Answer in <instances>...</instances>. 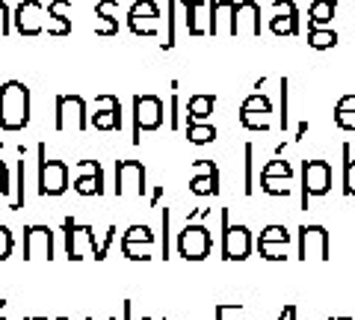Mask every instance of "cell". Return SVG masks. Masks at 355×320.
<instances>
[{"label": "cell", "instance_id": "52", "mask_svg": "<svg viewBox=\"0 0 355 320\" xmlns=\"http://www.w3.org/2000/svg\"><path fill=\"white\" fill-rule=\"evenodd\" d=\"M24 320H48V317H24Z\"/></svg>", "mask_w": 355, "mask_h": 320}, {"label": "cell", "instance_id": "30", "mask_svg": "<svg viewBox=\"0 0 355 320\" xmlns=\"http://www.w3.org/2000/svg\"><path fill=\"white\" fill-rule=\"evenodd\" d=\"M279 95H282V113H279V128L287 130V125H291V81L287 77H282L279 81Z\"/></svg>", "mask_w": 355, "mask_h": 320}, {"label": "cell", "instance_id": "2", "mask_svg": "<svg viewBox=\"0 0 355 320\" xmlns=\"http://www.w3.org/2000/svg\"><path fill=\"white\" fill-rule=\"evenodd\" d=\"M210 246H214V237L202 223H187L178 231V255L184 261H205L210 255Z\"/></svg>", "mask_w": 355, "mask_h": 320}, {"label": "cell", "instance_id": "35", "mask_svg": "<svg viewBox=\"0 0 355 320\" xmlns=\"http://www.w3.org/2000/svg\"><path fill=\"white\" fill-rule=\"evenodd\" d=\"M258 240L261 244H291V231L284 226H266Z\"/></svg>", "mask_w": 355, "mask_h": 320}, {"label": "cell", "instance_id": "42", "mask_svg": "<svg viewBox=\"0 0 355 320\" xmlns=\"http://www.w3.org/2000/svg\"><path fill=\"white\" fill-rule=\"evenodd\" d=\"M175 12H178V3L172 0V3H169V24H166V27H169V33H166L163 48H172L175 45Z\"/></svg>", "mask_w": 355, "mask_h": 320}, {"label": "cell", "instance_id": "44", "mask_svg": "<svg viewBox=\"0 0 355 320\" xmlns=\"http://www.w3.org/2000/svg\"><path fill=\"white\" fill-rule=\"evenodd\" d=\"M335 125L340 130H355V113H335Z\"/></svg>", "mask_w": 355, "mask_h": 320}, {"label": "cell", "instance_id": "10", "mask_svg": "<svg viewBox=\"0 0 355 320\" xmlns=\"http://www.w3.org/2000/svg\"><path fill=\"white\" fill-rule=\"evenodd\" d=\"M24 258L27 261H51L53 258L51 226H27L24 228Z\"/></svg>", "mask_w": 355, "mask_h": 320}, {"label": "cell", "instance_id": "9", "mask_svg": "<svg viewBox=\"0 0 355 320\" xmlns=\"http://www.w3.org/2000/svg\"><path fill=\"white\" fill-rule=\"evenodd\" d=\"M53 119H57V130H62V134H65V130H74V134H80V130H86V125H89L86 101H83L80 95H60Z\"/></svg>", "mask_w": 355, "mask_h": 320}, {"label": "cell", "instance_id": "15", "mask_svg": "<svg viewBox=\"0 0 355 320\" xmlns=\"http://www.w3.org/2000/svg\"><path fill=\"white\" fill-rule=\"evenodd\" d=\"M95 130H119L121 128V104L116 95H98L95 98V113L89 119Z\"/></svg>", "mask_w": 355, "mask_h": 320}, {"label": "cell", "instance_id": "3", "mask_svg": "<svg viewBox=\"0 0 355 320\" xmlns=\"http://www.w3.org/2000/svg\"><path fill=\"white\" fill-rule=\"evenodd\" d=\"M69 190V167L62 160H51L44 142L39 146V196H62Z\"/></svg>", "mask_w": 355, "mask_h": 320}, {"label": "cell", "instance_id": "16", "mask_svg": "<svg viewBox=\"0 0 355 320\" xmlns=\"http://www.w3.org/2000/svg\"><path fill=\"white\" fill-rule=\"evenodd\" d=\"M270 30L275 36H296L299 33V9H296L293 0H275L272 3Z\"/></svg>", "mask_w": 355, "mask_h": 320}, {"label": "cell", "instance_id": "13", "mask_svg": "<svg viewBox=\"0 0 355 320\" xmlns=\"http://www.w3.org/2000/svg\"><path fill=\"white\" fill-rule=\"evenodd\" d=\"M77 178H74V193L80 196H104V169L98 160H77Z\"/></svg>", "mask_w": 355, "mask_h": 320}, {"label": "cell", "instance_id": "37", "mask_svg": "<svg viewBox=\"0 0 355 320\" xmlns=\"http://www.w3.org/2000/svg\"><path fill=\"white\" fill-rule=\"evenodd\" d=\"M287 246L291 244H261L258 240V252L266 261H287Z\"/></svg>", "mask_w": 355, "mask_h": 320}, {"label": "cell", "instance_id": "33", "mask_svg": "<svg viewBox=\"0 0 355 320\" xmlns=\"http://www.w3.org/2000/svg\"><path fill=\"white\" fill-rule=\"evenodd\" d=\"M243 154H246V160H243V193L252 196V190H254V178H252V169H254V149L246 146V149H243Z\"/></svg>", "mask_w": 355, "mask_h": 320}, {"label": "cell", "instance_id": "20", "mask_svg": "<svg viewBox=\"0 0 355 320\" xmlns=\"http://www.w3.org/2000/svg\"><path fill=\"white\" fill-rule=\"evenodd\" d=\"M214 107H216V95H207V92H198L187 101V122H207L214 116Z\"/></svg>", "mask_w": 355, "mask_h": 320}, {"label": "cell", "instance_id": "26", "mask_svg": "<svg viewBox=\"0 0 355 320\" xmlns=\"http://www.w3.org/2000/svg\"><path fill=\"white\" fill-rule=\"evenodd\" d=\"M240 125L266 134V130H272V113H246V110H240Z\"/></svg>", "mask_w": 355, "mask_h": 320}, {"label": "cell", "instance_id": "38", "mask_svg": "<svg viewBox=\"0 0 355 320\" xmlns=\"http://www.w3.org/2000/svg\"><path fill=\"white\" fill-rule=\"evenodd\" d=\"M128 15H137V18H154L157 21L160 18V9H157V3L154 0H137V3L130 6V12Z\"/></svg>", "mask_w": 355, "mask_h": 320}, {"label": "cell", "instance_id": "34", "mask_svg": "<svg viewBox=\"0 0 355 320\" xmlns=\"http://www.w3.org/2000/svg\"><path fill=\"white\" fill-rule=\"evenodd\" d=\"M121 240H128V244H154V231L142 223V226H130L125 235H121Z\"/></svg>", "mask_w": 355, "mask_h": 320}, {"label": "cell", "instance_id": "12", "mask_svg": "<svg viewBox=\"0 0 355 320\" xmlns=\"http://www.w3.org/2000/svg\"><path fill=\"white\" fill-rule=\"evenodd\" d=\"M299 258H320L329 261V231L323 226H302L299 228Z\"/></svg>", "mask_w": 355, "mask_h": 320}, {"label": "cell", "instance_id": "27", "mask_svg": "<svg viewBox=\"0 0 355 320\" xmlns=\"http://www.w3.org/2000/svg\"><path fill=\"white\" fill-rule=\"evenodd\" d=\"M343 196L355 199V158H349V142H343Z\"/></svg>", "mask_w": 355, "mask_h": 320}, {"label": "cell", "instance_id": "41", "mask_svg": "<svg viewBox=\"0 0 355 320\" xmlns=\"http://www.w3.org/2000/svg\"><path fill=\"white\" fill-rule=\"evenodd\" d=\"M24 208V160H18V193L12 199V211Z\"/></svg>", "mask_w": 355, "mask_h": 320}, {"label": "cell", "instance_id": "54", "mask_svg": "<svg viewBox=\"0 0 355 320\" xmlns=\"http://www.w3.org/2000/svg\"><path fill=\"white\" fill-rule=\"evenodd\" d=\"M57 320H69V317H57Z\"/></svg>", "mask_w": 355, "mask_h": 320}, {"label": "cell", "instance_id": "45", "mask_svg": "<svg viewBox=\"0 0 355 320\" xmlns=\"http://www.w3.org/2000/svg\"><path fill=\"white\" fill-rule=\"evenodd\" d=\"M9 190H12V187H9V169H6V163L0 160V199H6Z\"/></svg>", "mask_w": 355, "mask_h": 320}, {"label": "cell", "instance_id": "7", "mask_svg": "<svg viewBox=\"0 0 355 320\" xmlns=\"http://www.w3.org/2000/svg\"><path fill=\"white\" fill-rule=\"evenodd\" d=\"M148 190V172L139 160H116V196L137 199Z\"/></svg>", "mask_w": 355, "mask_h": 320}, {"label": "cell", "instance_id": "39", "mask_svg": "<svg viewBox=\"0 0 355 320\" xmlns=\"http://www.w3.org/2000/svg\"><path fill=\"white\" fill-rule=\"evenodd\" d=\"M243 312H246V305H243V303H216L214 317H216V320H234V317L243 314Z\"/></svg>", "mask_w": 355, "mask_h": 320}, {"label": "cell", "instance_id": "46", "mask_svg": "<svg viewBox=\"0 0 355 320\" xmlns=\"http://www.w3.org/2000/svg\"><path fill=\"white\" fill-rule=\"evenodd\" d=\"M9 24H12V18H9L6 3L0 0V36H6V33H9Z\"/></svg>", "mask_w": 355, "mask_h": 320}, {"label": "cell", "instance_id": "43", "mask_svg": "<svg viewBox=\"0 0 355 320\" xmlns=\"http://www.w3.org/2000/svg\"><path fill=\"white\" fill-rule=\"evenodd\" d=\"M335 113H355V92L340 98V101L335 104Z\"/></svg>", "mask_w": 355, "mask_h": 320}, {"label": "cell", "instance_id": "53", "mask_svg": "<svg viewBox=\"0 0 355 320\" xmlns=\"http://www.w3.org/2000/svg\"><path fill=\"white\" fill-rule=\"evenodd\" d=\"M329 320H352V317H329Z\"/></svg>", "mask_w": 355, "mask_h": 320}, {"label": "cell", "instance_id": "22", "mask_svg": "<svg viewBox=\"0 0 355 320\" xmlns=\"http://www.w3.org/2000/svg\"><path fill=\"white\" fill-rule=\"evenodd\" d=\"M190 193L193 196H216L219 193V172L214 175H193L190 178Z\"/></svg>", "mask_w": 355, "mask_h": 320}, {"label": "cell", "instance_id": "36", "mask_svg": "<svg viewBox=\"0 0 355 320\" xmlns=\"http://www.w3.org/2000/svg\"><path fill=\"white\" fill-rule=\"evenodd\" d=\"M128 27L137 33V36H157V24L154 18H137V15H128Z\"/></svg>", "mask_w": 355, "mask_h": 320}, {"label": "cell", "instance_id": "21", "mask_svg": "<svg viewBox=\"0 0 355 320\" xmlns=\"http://www.w3.org/2000/svg\"><path fill=\"white\" fill-rule=\"evenodd\" d=\"M335 9H338V0H314L308 9V21H311V30L314 27H326L331 18H335Z\"/></svg>", "mask_w": 355, "mask_h": 320}, {"label": "cell", "instance_id": "1", "mask_svg": "<svg viewBox=\"0 0 355 320\" xmlns=\"http://www.w3.org/2000/svg\"><path fill=\"white\" fill-rule=\"evenodd\" d=\"M30 125V90L21 81H6L0 86V128L6 134L24 130Z\"/></svg>", "mask_w": 355, "mask_h": 320}, {"label": "cell", "instance_id": "28", "mask_svg": "<svg viewBox=\"0 0 355 320\" xmlns=\"http://www.w3.org/2000/svg\"><path fill=\"white\" fill-rule=\"evenodd\" d=\"M121 255L130 258V261H151L154 244H128V240H121Z\"/></svg>", "mask_w": 355, "mask_h": 320}, {"label": "cell", "instance_id": "8", "mask_svg": "<svg viewBox=\"0 0 355 320\" xmlns=\"http://www.w3.org/2000/svg\"><path fill=\"white\" fill-rule=\"evenodd\" d=\"M331 190V167L326 160H302V211H308L311 196H326Z\"/></svg>", "mask_w": 355, "mask_h": 320}, {"label": "cell", "instance_id": "23", "mask_svg": "<svg viewBox=\"0 0 355 320\" xmlns=\"http://www.w3.org/2000/svg\"><path fill=\"white\" fill-rule=\"evenodd\" d=\"M187 140L193 146H207V142L216 140V128L207 122H187Z\"/></svg>", "mask_w": 355, "mask_h": 320}, {"label": "cell", "instance_id": "29", "mask_svg": "<svg viewBox=\"0 0 355 320\" xmlns=\"http://www.w3.org/2000/svg\"><path fill=\"white\" fill-rule=\"evenodd\" d=\"M261 178H293V167L287 160H282V158H275V160H270L266 167L261 169Z\"/></svg>", "mask_w": 355, "mask_h": 320}, {"label": "cell", "instance_id": "50", "mask_svg": "<svg viewBox=\"0 0 355 320\" xmlns=\"http://www.w3.org/2000/svg\"><path fill=\"white\" fill-rule=\"evenodd\" d=\"M86 320H116V317H86Z\"/></svg>", "mask_w": 355, "mask_h": 320}, {"label": "cell", "instance_id": "19", "mask_svg": "<svg viewBox=\"0 0 355 320\" xmlns=\"http://www.w3.org/2000/svg\"><path fill=\"white\" fill-rule=\"evenodd\" d=\"M95 33L116 36L119 33V0H98L95 3Z\"/></svg>", "mask_w": 355, "mask_h": 320}, {"label": "cell", "instance_id": "5", "mask_svg": "<svg viewBox=\"0 0 355 320\" xmlns=\"http://www.w3.org/2000/svg\"><path fill=\"white\" fill-rule=\"evenodd\" d=\"M65 255L71 261H83L86 255L101 261V244L95 240V231L89 226H77L71 217L65 219Z\"/></svg>", "mask_w": 355, "mask_h": 320}, {"label": "cell", "instance_id": "17", "mask_svg": "<svg viewBox=\"0 0 355 320\" xmlns=\"http://www.w3.org/2000/svg\"><path fill=\"white\" fill-rule=\"evenodd\" d=\"M234 36H261V6L254 0H240L237 3Z\"/></svg>", "mask_w": 355, "mask_h": 320}, {"label": "cell", "instance_id": "25", "mask_svg": "<svg viewBox=\"0 0 355 320\" xmlns=\"http://www.w3.org/2000/svg\"><path fill=\"white\" fill-rule=\"evenodd\" d=\"M205 6V0H184V24L190 30V36H202L205 27L198 24V9Z\"/></svg>", "mask_w": 355, "mask_h": 320}, {"label": "cell", "instance_id": "32", "mask_svg": "<svg viewBox=\"0 0 355 320\" xmlns=\"http://www.w3.org/2000/svg\"><path fill=\"white\" fill-rule=\"evenodd\" d=\"M240 110H246V113H272V101L263 92H254V95H249L246 101H243Z\"/></svg>", "mask_w": 355, "mask_h": 320}, {"label": "cell", "instance_id": "14", "mask_svg": "<svg viewBox=\"0 0 355 320\" xmlns=\"http://www.w3.org/2000/svg\"><path fill=\"white\" fill-rule=\"evenodd\" d=\"M234 0H210L207 3V33L210 36H234Z\"/></svg>", "mask_w": 355, "mask_h": 320}, {"label": "cell", "instance_id": "11", "mask_svg": "<svg viewBox=\"0 0 355 320\" xmlns=\"http://www.w3.org/2000/svg\"><path fill=\"white\" fill-rule=\"evenodd\" d=\"M12 24L15 30L21 33V36H39V33H44V6L39 3V0H21V3L15 6V15H12Z\"/></svg>", "mask_w": 355, "mask_h": 320}, {"label": "cell", "instance_id": "47", "mask_svg": "<svg viewBox=\"0 0 355 320\" xmlns=\"http://www.w3.org/2000/svg\"><path fill=\"white\" fill-rule=\"evenodd\" d=\"M160 258H169V211H163V255Z\"/></svg>", "mask_w": 355, "mask_h": 320}, {"label": "cell", "instance_id": "18", "mask_svg": "<svg viewBox=\"0 0 355 320\" xmlns=\"http://www.w3.org/2000/svg\"><path fill=\"white\" fill-rule=\"evenodd\" d=\"M44 30H48L51 36H69L71 33V0H51Z\"/></svg>", "mask_w": 355, "mask_h": 320}, {"label": "cell", "instance_id": "4", "mask_svg": "<svg viewBox=\"0 0 355 320\" xmlns=\"http://www.w3.org/2000/svg\"><path fill=\"white\" fill-rule=\"evenodd\" d=\"M163 125V101L157 95H137L133 98V146L146 130H157Z\"/></svg>", "mask_w": 355, "mask_h": 320}, {"label": "cell", "instance_id": "49", "mask_svg": "<svg viewBox=\"0 0 355 320\" xmlns=\"http://www.w3.org/2000/svg\"><path fill=\"white\" fill-rule=\"evenodd\" d=\"M305 134H308V122H305V119H302V122H299V125H296V140H302Z\"/></svg>", "mask_w": 355, "mask_h": 320}, {"label": "cell", "instance_id": "40", "mask_svg": "<svg viewBox=\"0 0 355 320\" xmlns=\"http://www.w3.org/2000/svg\"><path fill=\"white\" fill-rule=\"evenodd\" d=\"M12 231H9L6 226H0V261H6L9 255H12Z\"/></svg>", "mask_w": 355, "mask_h": 320}, {"label": "cell", "instance_id": "51", "mask_svg": "<svg viewBox=\"0 0 355 320\" xmlns=\"http://www.w3.org/2000/svg\"><path fill=\"white\" fill-rule=\"evenodd\" d=\"M139 320H166V317H139Z\"/></svg>", "mask_w": 355, "mask_h": 320}, {"label": "cell", "instance_id": "31", "mask_svg": "<svg viewBox=\"0 0 355 320\" xmlns=\"http://www.w3.org/2000/svg\"><path fill=\"white\" fill-rule=\"evenodd\" d=\"M291 181L293 178H261V190L266 196H291Z\"/></svg>", "mask_w": 355, "mask_h": 320}, {"label": "cell", "instance_id": "6", "mask_svg": "<svg viewBox=\"0 0 355 320\" xmlns=\"http://www.w3.org/2000/svg\"><path fill=\"white\" fill-rule=\"evenodd\" d=\"M252 255V231L246 226L228 223V208H222V258L246 261Z\"/></svg>", "mask_w": 355, "mask_h": 320}, {"label": "cell", "instance_id": "48", "mask_svg": "<svg viewBox=\"0 0 355 320\" xmlns=\"http://www.w3.org/2000/svg\"><path fill=\"white\" fill-rule=\"evenodd\" d=\"M279 320H296V305H287L284 312L279 314Z\"/></svg>", "mask_w": 355, "mask_h": 320}, {"label": "cell", "instance_id": "24", "mask_svg": "<svg viewBox=\"0 0 355 320\" xmlns=\"http://www.w3.org/2000/svg\"><path fill=\"white\" fill-rule=\"evenodd\" d=\"M308 45L314 51H329V48L338 45V33L329 30V27H314L308 33Z\"/></svg>", "mask_w": 355, "mask_h": 320}]
</instances>
